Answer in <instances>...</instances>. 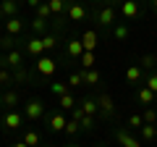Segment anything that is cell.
Masks as SVG:
<instances>
[{
  "label": "cell",
  "mask_w": 157,
  "mask_h": 147,
  "mask_svg": "<svg viewBox=\"0 0 157 147\" xmlns=\"http://www.w3.org/2000/svg\"><path fill=\"white\" fill-rule=\"evenodd\" d=\"M50 92L55 97H63V95L71 92V87H68V81H50Z\"/></svg>",
  "instance_id": "4316f807"
},
{
  "label": "cell",
  "mask_w": 157,
  "mask_h": 147,
  "mask_svg": "<svg viewBox=\"0 0 157 147\" xmlns=\"http://www.w3.org/2000/svg\"><path fill=\"white\" fill-rule=\"evenodd\" d=\"M94 124H97L94 116H81V118H78V126H81L84 131H92V129H94Z\"/></svg>",
  "instance_id": "8d00e7d4"
},
{
  "label": "cell",
  "mask_w": 157,
  "mask_h": 147,
  "mask_svg": "<svg viewBox=\"0 0 157 147\" xmlns=\"http://www.w3.org/2000/svg\"><path fill=\"white\" fill-rule=\"evenodd\" d=\"M42 147H52V145H42Z\"/></svg>",
  "instance_id": "7dc6e473"
},
{
  "label": "cell",
  "mask_w": 157,
  "mask_h": 147,
  "mask_svg": "<svg viewBox=\"0 0 157 147\" xmlns=\"http://www.w3.org/2000/svg\"><path fill=\"white\" fill-rule=\"evenodd\" d=\"M55 71H58V63L52 61L47 53L42 58H37V74H39V76H52Z\"/></svg>",
  "instance_id": "9c48e42d"
},
{
  "label": "cell",
  "mask_w": 157,
  "mask_h": 147,
  "mask_svg": "<svg viewBox=\"0 0 157 147\" xmlns=\"http://www.w3.org/2000/svg\"><path fill=\"white\" fill-rule=\"evenodd\" d=\"M0 8H3V16L6 18L18 16V0H0Z\"/></svg>",
  "instance_id": "7402d4cb"
},
{
  "label": "cell",
  "mask_w": 157,
  "mask_h": 147,
  "mask_svg": "<svg viewBox=\"0 0 157 147\" xmlns=\"http://www.w3.org/2000/svg\"><path fill=\"white\" fill-rule=\"evenodd\" d=\"M118 13H121L126 21H134V18H139V13H141L139 0H123V3L118 6Z\"/></svg>",
  "instance_id": "5b68a950"
},
{
  "label": "cell",
  "mask_w": 157,
  "mask_h": 147,
  "mask_svg": "<svg viewBox=\"0 0 157 147\" xmlns=\"http://www.w3.org/2000/svg\"><path fill=\"white\" fill-rule=\"evenodd\" d=\"M139 131H141V142H155V134H157V124H144Z\"/></svg>",
  "instance_id": "f546056e"
},
{
  "label": "cell",
  "mask_w": 157,
  "mask_h": 147,
  "mask_svg": "<svg viewBox=\"0 0 157 147\" xmlns=\"http://www.w3.org/2000/svg\"><path fill=\"white\" fill-rule=\"evenodd\" d=\"M115 142L121 147H141V139L134 137L128 129H115Z\"/></svg>",
  "instance_id": "ba28073f"
},
{
  "label": "cell",
  "mask_w": 157,
  "mask_h": 147,
  "mask_svg": "<svg viewBox=\"0 0 157 147\" xmlns=\"http://www.w3.org/2000/svg\"><path fill=\"white\" fill-rule=\"evenodd\" d=\"M63 147H78V145H76V142H68V145H63Z\"/></svg>",
  "instance_id": "ee69618b"
},
{
  "label": "cell",
  "mask_w": 157,
  "mask_h": 147,
  "mask_svg": "<svg viewBox=\"0 0 157 147\" xmlns=\"http://www.w3.org/2000/svg\"><path fill=\"white\" fill-rule=\"evenodd\" d=\"M128 126H131V129H141V126H144L141 113H131V116H128Z\"/></svg>",
  "instance_id": "f35d334b"
},
{
  "label": "cell",
  "mask_w": 157,
  "mask_h": 147,
  "mask_svg": "<svg viewBox=\"0 0 157 147\" xmlns=\"http://www.w3.org/2000/svg\"><path fill=\"white\" fill-rule=\"evenodd\" d=\"M11 147H29V145H26V142H24V139H21V142H13V145H11Z\"/></svg>",
  "instance_id": "b9f144b4"
},
{
  "label": "cell",
  "mask_w": 157,
  "mask_h": 147,
  "mask_svg": "<svg viewBox=\"0 0 157 147\" xmlns=\"http://www.w3.org/2000/svg\"><path fill=\"white\" fill-rule=\"evenodd\" d=\"M86 16H89V11H86L78 0H68V8H66V18L68 21H84Z\"/></svg>",
  "instance_id": "8992f818"
},
{
  "label": "cell",
  "mask_w": 157,
  "mask_h": 147,
  "mask_svg": "<svg viewBox=\"0 0 157 147\" xmlns=\"http://www.w3.org/2000/svg\"><path fill=\"white\" fill-rule=\"evenodd\" d=\"M3 126L6 129H24V116L18 113V110H6L3 113Z\"/></svg>",
  "instance_id": "8fae6325"
},
{
  "label": "cell",
  "mask_w": 157,
  "mask_h": 147,
  "mask_svg": "<svg viewBox=\"0 0 157 147\" xmlns=\"http://www.w3.org/2000/svg\"><path fill=\"white\" fill-rule=\"evenodd\" d=\"M24 26H26V21H24L21 16H13V18H6V34H13V37H21Z\"/></svg>",
  "instance_id": "9a60e30c"
},
{
  "label": "cell",
  "mask_w": 157,
  "mask_h": 147,
  "mask_svg": "<svg viewBox=\"0 0 157 147\" xmlns=\"http://www.w3.org/2000/svg\"><path fill=\"white\" fill-rule=\"evenodd\" d=\"M29 29H32V34H34V37H45V34L50 32V21H45V18L34 16L32 21H29Z\"/></svg>",
  "instance_id": "2e32d148"
},
{
  "label": "cell",
  "mask_w": 157,
  "mask_h": 147,
  "mask_svg": "<svg viewBox=\"0 0 157 147\" xmlns=\"http://www.w3.org/2000/svg\"><path fill=\"white\" fill-rule=\"evenodd\" d=\"M37 16L45 18V21H52V11H50V6H47V0H42L37 6Z\"/></svg>",
  "instance_id": "d6a6232c"
},
{
  "label": "cell",
  "mask_w": 157,
  "mask_h": 147,
  "mask_svg": "<svg viewBox=\"0 0 157 147\" xmlns=\"http://www.w3.org/2000/svg\"><path fill=\"white\" fill-rule=\"evenodd\" d=\"M139 66H141V71H155V68H157V55H152V53L141 55Z\"/></svg>",
  "instance_id": "83f0119b"
},
{
  "label": "cell",
  "mask_w": 157,
  "mask_h": 147,
  "mask_svg": "<svg viewBox=\"0 0 157 147\" xmlns=\"http://www.w3.org/2000/svg\"><path fill=\"white\" fill-rule=\"evenodd\" d=\"M18 45H24V37H13V34H3L0 37V53L18 50Z\"/></svg>",
  "instance_id": "4fadbf2b"
},
{
  "label": "cell",
  "mask_w": 157,
  "mask_h": 147,
  "mask_svg": "<svg viewBox=\"0 0 157 147\" xmlns=\"http://www.w3.org/2000/svg\"><path fill=\"white\" fill-rule=\"evenodd\" d=\"M0 21H6V16H3V8H0Z\"/></svg>",
  "instance_id": "f6af8a7d"
},
{
  "label": "cell",
  "mask_w": 157,
  "mask_h": 147,
  "mask_svg": "<svg viewBox=\"0 0 157 147\" xmlns=\"http://www.w3.org/2000/svg\"><path fill=\"white\" fill-rule=\"evenodd\" d=\"M81 55H84V45H81V40H78V37L66 40V58H68V61H78Z\"/></svg>",
  "instance_id": "30bf717a"
},
{
  "label": "cell",
  "mask_w": 157,
  "mask_h": 147,
  "mask_svg": "<svg viewBox=\"0 0 157 147\" xmlns=\"http://www.w3.org/2000/svg\"><path fill=\"white\" fill-rule=\"evenodd\" d=\"M97 147H105V145H97Z\"/></svg>",
  "instance_id": "c3c4849f"
},
{
  "label": "cell",
  "mask_w": 157,
  "mask_h": 147,
  "mask_svg": "<svg viewBox=\"0 0 157 147\" xmlns=\"http://www.w3.org/2000/svg\"><path fill=\"white\" fill-rule=\"evenodd\" d=\"M39 3H42V0H26V6H29V8H34V11H37Z\"/></svg>",
  "instance_id": "60d3db41"
},
{
  "label": "cell",
  "mask_w": 157,
  "mask_h": 147,
  "mask_svg": "<svg viewBox=\"0 0 157 147\" xmlns=\"http://www.w3.org/2000/svg\"><path fill=\"white\" fill-rule=\"evenodd\" d=\"M47 6H50L52 16H63L66 8H68V0H47Z\"/></svg>",
  "instance_id": "f1b7e54d"
},
{
  "label": "cell",
  "mask_w": 157,
  "mask_h": 147,
  "mask_svg": "<svg viewBox=\"0 0 157 147\" xmlns=\"http://www.w3.org/2000/svg\"><path fill=\"white\" fill-rule=\"evenodd\" d=\"M144 87H149V89L157 95V68H155V71H149V74L144 76Z\"/></svg>",
  "instance_id": "d590c367"
},
{
  "label": "cell",
  "mask_w": 157,
  "mask_h": 147,
  "mask_svg": "<svg viewBox=\"0 0 157 147\" xmlns=\"http://www.w3.org/2000/svg\"><path fill=\"white\" fill-rule=\"evenodd\" d=\"M141 118H144V124H157V110L155 108H147L144 113H141Z\"/></svg>",
  "instance_id": "ab89813d"
},
{
  "label": "cell",
  "mask_w": 157,
  "mask_h": 147,
  "mask_svg": "<svg viewBox=\"0 0 157 147\" xmlns=\"http://www.w3.org/2000/svg\"><path fill=\"white\" fill-rule=\"evenodd\" d=\"M81 74H84V84H89V87H97L102 81V74L97 68H89V71H81Z\"/></svg>",
  "instance_id": "d4e9b609"
},
{
  "label": "cell",
  "mask_w": 157,
  "mask_h": 147,
  "mask_svg": "<svg viewBox=\"0 0 157 147\" xmlns=\"http://www.w3.org/2000/svg\"><path fill=\"white\" fill-rule=\"evenodd\" d=\"M24 118H26V121H39V118H45V102L39 100V97L26 100V105H24Z\"/></svg>",
  "instance_id": "3957f363"
},
{
  "label": "cell",
  "mask_w": 157,
  "mask_h": 147,
  "mask_svg": "<svg viewBox=\"0 0 157 147\" xmlns=\"http://www.w3.org/2000/svg\"><path fill=\"white\" fill-rule=\"evenodd\" d=\"M136 100H139L141 105H155V100H157V95H155V92L149 89V87H144V84H141L139 89H136Z\"/></svg>",
  "instance_id": "d6986e66"
},
{
  "label": "cell",
  "mask_w": 157,
  "mask_h": 147,
  "mask_svg": "<svg viewBox=\"0 0 157 147\" xmlns=\"http://www.w3.org/2000/svg\"><path fill=\"white\" fill-rule=\"evenodd\" d=\"M0 68H8V71H18V68H26V63H24V53H21V50L0 53Z\"/></svg>",
  "instance_id": "7a4b0ae2"
},
{
  "label": "cell",
  "mask_w": 157,
  "mask_h": 147,
  "mask_svg": "<svg viewBox=\"0 0 157 147\" xmlns=\"http://www.w3.org/2000/svg\"><path fill=\"white\" fill-rule=\"evenodd\" d=\"M155 139H157V134H155Z\"/></svg>",
  "instance_id": "681fc988"
},
{
  "label": "cell",
  "mask_w": 157,
  "mask_h": 147,
  "mask_svg": "<svg viewBox=\"0 0 157 147\" xmlns=\"http://www.w3.org/2000/svg\"><path fill=\"white\" fill-rule=\"evenodd\" d=\"M126 81H131V84H144V71H141V66H128L126 68Z\"/></svg>",
  "instance_id": "44dd1931"
},
{
  "label": "cell",
  "mask_w": 157,
  "mask_h": 147,
  "mask_svg": "<svg viewBox=\"0 0 157 147\" xmlns=\"http://www.w3.org/2000/svg\"><path fill=\"white\" fill-rule=\"evenodd\" d=\"M94 21L100 24V29H113L118 24V6L115 3H105L102 8H97Z\"/></svg>",
  "instance_id": "6da1fadb"
},
{
  "label": "cell",
  "mask_w": 157,
  "mask_h": 147,
  "mask_svg": "<svg viewBox=\"0 0 157 147\" xmlns=\"http://www.w3.org/2000/svg\"><path fill=\"white\" fill-rule=\"evenodd\" d=\"M45 121H47V129H50V131H63L68 118L63 113H45Z\"/></svg>",
  "instance_id": "5bb4252c"
},
{
  "label": "cell",
  "mask_w": 157,
  "mask_h": 147,
  "mask_svg": "<svg viewBox=\"0 0 157 147\" xmlns=\"http://www.w3.org/2000/svg\"><path fill=\"white\" fill-rule=\"evenodd\" d=\"M24 53L32 58H42L45 55V45H42V37H29V40H24Z\"/></svg>",
  "instance_id": "52a82bcc"
},
{
  "label": "cell",
  "mask_w": 157,
  "mask_h": 147,
  "mask_svg": "<svg viewBox=\"0 0 157 147\" xmlns=\"http://www.w3.org/2000/svg\"><path fill=\"white\" fill-rule=\"evenodd\" d=\"M58 105H60L63 110H73V108L78 105V100H76V95H73V92H68V95L58 97Z\"/></svg>",
  "instance_id": "cb8c5ba5"
},
{
  "label": "cell",
  "mask_w": 157,
  "mask_h": 147,
  "mask_svg": "<svg viewBox=\"0 0 157 147\" xmlns=\"http://www.w3.org/2000/svg\"><path fill=\"white\" fill-rule=\"evenodd\" d=\"M24 142H26L29 147H42V134L34 129H26L24 131Z\"/></svg>",
  "instance_id": "603a6c76"
},
{
  "label": "cell",
  "mask_w": 157,
  "mask_h": 147,
  "mask_svg": "<svg viewBox=\"0 0 157 147\" xmlns=\"http://www.w3.org/2000/svg\"><path fill=\"white\" fill-rule=\"evenodd\" d=\"M78 40H81V45H84V50H86V53H94V50H97V45H100V37H97L94 29L84 32L81 37H78Z\"/></svg>",
  "instance_id": "e0dca14e"
},
{
  "label": "cell",
  "mask_w": 157,
  "mask_h": 147,
  "mask_svg": "<svg viewBox=\"0 0 157 147\" xmlns=\"http://www.w3.org/2000/svg\"><path fill=\"white\" fill-rule=\"evenodd\" d=\"M78 108L84 110V116H94V118H100V105H97L94 97H84V100L78 102Z\"/></svg>",
  "instance_id": "ac0fdd59"
},
{
  "label": "cell",
  "mask_w": 157,
  "mask_h": 147,
  "mask_svg": "<svg viewBox=\"0 0 157 147\" xmlns=\"http://www.w3.org/2000/svg\"><path fill=\"white\" fill-rule=\"evenodd\" d=\"M0 105L6 108V110H16V105H21V95L16 89H6L0 95Z\"/></svg>",
  "instance_id": "7c38bea8"
},
{
  "label": "cell",
  "mask_w": 157,
  "mask_h": 147,
  "mask_svg": "<svg viewBox=\"0 0 157 147\" xmlns=\"http://www.w3.org/2000/svg\"><path fill=\"white\" fill-rule=\"evenodd\" d=\"M32 81V74L26 71V68H18V71H13V84H29Z\"/></svg>",
  "instance_id": "1f68e13d"
},
{
  "label": "cell",
  "mask_w": 157,
  "mask_h": 147,
  "mask_svg": "<svg viewBox=\"0 0 157 147\" xmlns=\"http://www.w3.org/2000/svg\"><path fill=\"white\" fill-rule=\"evenodd\" d=\"M149 6H152V11L157 13V0H149Z\"/></svg>",
  "instance_id": "7bdbcfd3"
},
{
  "label": "cell",
  "mask_w": 157,
  "mask_h": 147,
  "mask_svg": "<svg viewBox=\"0 0 157 147\" xmlns=\"http://www.w3.org/2000/svg\"><path fill=\"white\" fill-rule=\"evenodd\" d=\"M8 84H13V71L0 68V87H8Z\"/></svg>",
  "instance_id": "74e56055"
},
{
  "label": "cell",
  "mask_w": 157,
  "mask_h": 147,
  "mask_svg": "<svg viewBox=\"0 0 157 147\" xmlns=\"http://www.w3.org/2000/svg\"><path fill=\"white\" fill-rule=\"evenodd\" d=\"M94 61H97V53H86L78 58V63H81V71H89V68H94Z\"/></svg>",
  "instance_id": "4dcf8cb0"
},
{
  "label": "cell",
  "mask_w": 157,
  "mask_h": 147,
  "mask_svg": "<svg viewBox=\"0 0 157 147\" xmlns=\"http://www.w3.org/2000/svg\"><path fill=\"white\" fill-rule=\"evenodd\" d=\"M105 3H115V0H102V6H105ZM115 6H118V3H115Z\"/></svg>",
  "instance_id": "bcb514c9"
},
{
  "label": "cell",
  "mask_w": 157,
  "mask_h": 147,
  "mask_svg": "<svg viewBox=\"0 0 157 147\" xmlns=\"http://www.w3.org/2000/svg\"><path fill=\"white\" fill-rule=\"evenodd\" d=\"M94 100H97V105H100V118L110 121L113 116H115V102H113V97L107 95V92H100Z\"/></svg>",
  "instance_id": "277c9868"
},
{
  "label": "cell",
  "mask_w": 157,
  "mask_h": 147,
  "mask_svg": "<svg viewBox=\"0 0 157 147\" xmlns=\"http://www.w3.org/2000/svg\"><path fill=\"white\" fill-rule=\"evenodd\" d=\"M58 42H60V32H55V29H50V32L42 37V45H45V53H50V50H55L58 47Z\"/></svg>",
  "instance_id": "ffe728a7"
},
{
  "label": "cell",
  "mask_w": 157,
  "mask_h": 147,
  "mask_svg": "<svg viewBox=\"0 0 157 147\" xmlns=\"http://www.w3.org/2000/svg\"><path fill=\"white\" fill-rule=\"evenodd\" d=\"M128 34H131L128 24H115V26H113V37H115L118 42H123V40H128Z\"/></svg>",
  "instance_id": "484cf974"
},
{
  "label": "cell",
  "mask_w": 157,
  "mask_h": 147,
  "mask_svg": "<svg viewBox=\"0 0 157 147\" xmlns=\"http://www.w3.org/2000/svg\"><path fill=\"white\" fill-rule=\"evenodd\" d=\"M81 84H84V74L81 71H71L68 74V87H71V89L73 87H81Z\"/></svg>",
  "instance_id": "836d02e7"
},
{
  "label": "cell",
  "mask_w": 157,
  "mask_h": 147,
  "mask_svg": "<svg viewBox=\"0 0 157 147\" xmlns=\"http://www.w3.org/2000/svg\"><path fill=\"white\" fill-rule=\"evenodd\" d=\"M63 131H66L68 137H76L78 131H81V126H78V121H76V118H68V121H66V129H63Z\"/></svg>",
  "instance_id": "e575fe53"
}]
</instances>
